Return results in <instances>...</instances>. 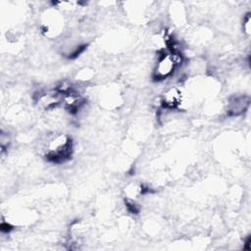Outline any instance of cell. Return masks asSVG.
Returning a JSON list of instances; mask_svg holds the SVG:
<instances>
[{"instance_id":"cell-2","label":"cell","mask_w":251,"mask_h":251,"mask_svg":"<svg viewBox=\"0 0 251 251\" xmlns=\"http://www.w3.org/2000/svg\"><path fill=\"white\" fill-rule=\"evenodd\" d=\"M182 56L179 51H170L164 54L158 60L153 72V77L156 80H164L171 76L175 70L181 64Z\"/></svg>"},{"instance_id":"cell-3","label":"cell","mask_w":251,"mask_h":251,"mask_svg":"<svg viewBox=\"0 0 251 251\" xmlns=\"http://www.w3.org/2000/svg\"><path fill=\"white\" fill-rule=\"evenodd\" d=\"M182 101L181 91L177 87H171L169 88L162 97V105L166 109H176L177 108Z\"/></svg>"},{"instance_id":"cell-1","label":"cell","mask_w":251,"mask_h":251,"mask_svg":"<svg viewBox=\"0 0 251 251\" xmlns=\"http://www.w3.org/2000/svg\"><path fill=\"white\" fill-rule=\"evenodd\" d=\"M46 158L53 163H63L70 159L73 152V142L67 134H58L46 145Z\"/></svg>"},{"instance_id":"cell-5","label":"cell","mask_w":251,"mask_h":251,"mask_svg":"<svg viewBox=\"0 0 251 251\" xmlns=\"http://www.w3.org/2000/svg\"><path fill=\"white\" fill-rule=\"evenodd\" d=\"M243 29L245 33L250 34V14H247L243 20Z\"/></svg>"},{"instance_id":"cell-4","label":"cell","mask_w":251,"mask_h":251,"mask_svg":"<svg viewBox=\"0 0 251 251\" xmlns=\"http://www.w3.org/2000/svg\"><path fill=\"white\" fill-rule=\"evenodd\" d=\"M250 99L247 96H235L232 97L227 104V114L228 116H238L241 115L249 106Z\"/></svg>"}]
</instances>
